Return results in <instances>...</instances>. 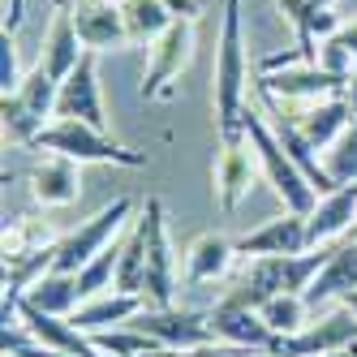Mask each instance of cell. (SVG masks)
Segmentation results:
<instances>
[{
    "instance_id": "1",
    "label": "cell",
    "mask_w": 357,
    "mask_h": 357,
    "mask_svg": "<svg viewBox=\"0 0 357 357\" xmlns=\"http://www.w3.org/2000/svg\"><path fill=\"white\" fill-rule=\"evenodd\" d=\"M245 82H250V56H245V31H241V0H224L220 47H215V86H211L220 142L245 138V130H241V116L250 108Z\"/></svg>"
},
{
    "instance_id": "2",
    "label": "cell",
    "mask_w": 357,
    "mask_h": 357,
    "mask_svg": "<svg viewBox=\"0 0 357 357\" xmlns=\"http://www.w3.org/2000/svg\"><path fill=\"white\" fill-rule=\"evenodd\" d=\"M331 250H305V254H271V259H250L241 280L224 293L228 305H245V310H263L280 293H301L314 284V275L327 267Z\"/></svg>"
},
{
    "instance_id": "3",
    "label": "cell",
    "mask_w": 357,
    "mask_h": 357,
    "mask_svg": "<svg viewBox=\"0 0 357 357\" xmlns=\"http://www.w3.org/2000/svg\"><path fill=\"white\" fill-rule=\"evenodd\" d=\"M241 130H245V138H250V146H254V155H259V172L267 176V185L275 190V198L284 202V211L310 215L314 202H319V190L305 181V172L289 160V151H284V142L275 138V130L267 125V116H263L259 108H245Z\"/></svg>"
},
{
    "instance_id": "4",
    "label": "cell",
    "mask_w": 357,
    "mask_h": 357,
    "mask_svg": "<svg viewBox=\"0 0 357 357\" xmlns=\"http://www.w3.org/2000/svg\"><path fill=\"white\" fill-rule=\"evenodd\" d=\"M56 95L61 82L43 65L26 69V78L13 95H0V125L13 146H35V138L56 121Z\"/></svg>"
},
{
    "instance_id": "5",
    "label": "cell",
    "mask_w": 357,
    "mask_h": 357,
    "mask_svg": "<svg viewBox=\"0 0 357 357\" xmlns=\"http://www.w3.org/2000/svg\"><path fill=\"white\" fill-rule=\"evenodd\" d=\"M35 146L47 151V155H65L73 164H116V168H142L146 164L142 151L121 146L116 138H108L104 130H91L82 121H52L35 138Z\"/></svg>"
},
{
    "instance_id": "6",
    "label": "cell",
    "mask_w": 357,
    "mask_h": 357,
    "mask_svg": "<svg viewBox=\"0 0 357 357\" xmlns=\"http://www.w3.org/2000/svg\"><path fill=\"white\" fill-rule=\"evenodd\" d=\"M138 237H142V254H146V301L151 305H172L176 293V250L168 237V211L160 194H146L138 202Z\"/></svg>"
},
{
    "instance_id": "7",
    "label": "cell",
    "mask_w": 357,
    "mask_h": 357,
    "mask_svg": "<svg viewBox=\"0 0 357 357\" xmlns=\"http://www.w3.org/2000/svg\"><path fill=\"white\" fill-rule=\"evenodd\" d=\"M134 207H138L134 198H112L108 207H99L86 224H78L73 233H65V237L52 245V271L78 275L99 250H108V245L121 237V228H125V220L134 215Z\"/></svg>"
},
{
    "instance_id": "8",
    "label": "cell",
    "mask_w": 357,
    "mask_h": 357,
    "mask_svg": "<svg viewBox=\"0 0 357 357\" xmlns=\"http://www.w3.org/2000/svg\"><path fill=\"white\" fill-rule=\"evenodd\" d=\"M138 331H146L160 349H176V353H198V349H211L215 340V327L211 314H198V310H172V305H142V310L130 319Z\"/></svg>"
},
{
    "instance_id": "9",
    "label": "cell",
    "mask_w": 357,
    "mask_h": 357,
    "mask_svg": "<svg viewBox=\"0 0 357 357\" xmlns=\"http://www.w3.org/2000/svg\"><path fill=\"white\" fill-rule=\"evenodd\" d=\"M194 26H198V22L176 17L172 26H168L155 43H151V61H146L142 86H138L142 99H168V95L176 91L181 73H185L190 61H194Z\"/></svg>"
},
{
    "instance_id": "10",
    "label": "cell",
    "mask_w": 357,
    "mask_h": 357,
    "mask_svg": "<svg viewBox=\"0 0 357 357\" xmlns=\"http://www.w3.org/2000/svg\"><path fill=\"white\" fill-rule=\"evenodd\" d=\"M344 86H349L344 73H331V69L310 65V61L271 69V73L259 78V91L284 99V104H319V99H336V95H344Z\"/></svg>"
},
{
    "instance_id": "11",
    "label": "cell",
    "mask_w": 357,
    "mask_h": 357,
    "mask_svg": "<svg viewBox=\"0 0 357 357\" xmlns=\"http://www.w3.org/2000/svg\"><path fill=\"white\" fill-rule=\"evenodd\" d=\"M357 344V314L353 310H331L314 323H305L301 331H293V336H280L275 340V357H331V353H340Z\"/></svg>"
},
{
    "instance_id": "12",
    "label": "cell",
    "mask_w": 357,
    "mask_h": 357,
    "mask_svg": "<svg viewBox=\"0 0 357 357\" xmlns=\"http://www.w3.org/2000/svg\"><path fill=\"white\" fill-rule=\"evenodd\" d=\"M254 172H259V155H254L250 138H228V142H220L211 194H215V207L224 215H233L241 202H245V194L254 185Z\"/></svg>"
},
{
    "instance_id": "13",
    "label": "cell",
    "mask_w": 357,
    "mask_h": 357,
    "mask_svg": "<svg viewBox=\"0 0 357 357\" xmlns=\"http://www.w3.org/2000/svg\"><path fill=\"white\" fill-rule=\"evenodd\" d=\"M56 121H82V125H91V130H104V134H108L104 95H99V73H95V52H86L82 65L61 82Z\"/></svg>"
},
{
    "instance_id": "14",
    "label": "cell",
    "mask_w": 357,
    "mask_h": 357,
    "mask_svg": "<svg viewBox=\"0 0 357 357\" xmlns=\"http://www.w3.org/2000/svg\"><path fill=\"white\" fill-rule=\"evenodd\" d=\"M69 17L78 26V39L86 52H112V47H130L121 0H78L69 5Z\"/></svg>"
},
{
    "instance_id": "15",
    "label": "cell",
    "mask_w": 357,
    "mask_h": 357,
    "mask_svg": "<svg viewBox=\"0 0 357 357\" xmlns=\"http://www.w3.org/2000/svg\"><path fill=\"white\" fill-rule=\"evenodd\" d=\"M310 250V224H305V215H275L267 220L263 228H254V233L237 237V254H245V259H271V254H305Z\"/></svg>"
},
{
    "instance_id": "16",
    "label": "cell",
    "mask_w": 357,
    "mask_h": 357,
    "mask_svg": "<svg viewBox=\"0 0 357 357\" xmlns=\"http://www.w3.org/2000/svg\"><path fill=\"white\" fill-rule=\"evenodd\" d=\"M211 327H215V340L228 349H241V353H271L275 349V331L263 323L259 310H245V305L220 301L211 310Z\"/></svg>"
},
{
    "instance_id": "17",
    "label": "cell",
    "mask_w": 357,
    "mask_h": 357,
    "mask_svg": "<svg viewBox=\"0 0 357 357\" xmlns=\"http://www.w3.org/2000/svg\"><path fill=\"white\" fill-rule=\"evenodd\" d=\"M17 327L26 331L31 340L47 344V349H61V353H69V357H104V353L95 349V340L86 336V331H78L69 319H56V314L35 310L31 301L17 305Z\"/></svg>"
},
{
    "instance_id": "18",
    "label": "cell",
    "mask_w": 357,
    "mask_h": 357,
    "mask_svg": "<svg viewBox=\"0 0 357 357\" xmlns=\"http://www.w3.org/2000/svg\"><path fill=\"white\" fill-rule=\"evenodd\" d=\"M82 164H73L65 155H47L31 168V194L39 207H73L82 198Z\"/></svg>"
},
{
    "instance_id": "19",
    "label": "cell",
    "mask_w": 357,
    "mask_h": 357,
    "mask_svg": "<svg viewBox=\"0 0 357 357\" xmlns=\"http://www.w3.org/2000/svg\"><path fill=\"white\" fill-rule=\"evenodd\" d=\"M233 259H237V241H228L224 233H198L185 245L181 280H185V284H215L220 275H228Z\"/></svg>"
},
{
    "instance_id": "20",
    "label": "cell",
    "mask_w": 357,
    "mask_h": 357,
    "mask_svg": "<svg viewBox=\"0 0 357 357\" xmlns=\"http://www.w3.org/2000/svg\"><path fill=\"white\" fill-rule=\"evenodd\" d=\"M357 220V185H340L314 202V211L305 215L310 224V250H323L327 241H336L340 233H349Z\"/></svg>"
},
{
    "instance_id": "21",
    "label": "cell",
    "mask_w": 357,
    "mask_h": 357,
    "mask_svg": "<svg viewBox=\"0 0 357 357\" xmlns=\"http://www.w3.org/2000/svg\"><path fill=\"white\" fill-rule=\"evenodd\" d=\"M86 47L78 39V26H73L69 9H52V26H47V39H43V52H39V65L52 73L56 82H65L73 69L82 65Z\"/></svg>"
},
{
    "instance_id": "22",
    "label": "cell",
    "mask_w": 357,
    "mask_h": 357,
    "mask_svg": "<svg viewBox=\"0 0 357 357\" xmlns=\"http://www.w3.org/2000/svg\"><path fill=\"white\" fill-rule=\"evenodd\" d=\"M297 121V130L305 134V142H310L314 151H327L331 142H336L344 130H349V121L357 116L349 108V99L336 95V99H319V104H305L301 112H289Z\"/></svg>"
},
{
    "instance_id": "23",
    "label": "cell",
    "mask_w": 357,
    "mask_h": 357,
    "mask_svg": "<svg viewBox=\"0 0 357 357\" xmlns=\"http://www.w3.org/2000/svg\"><path fill=\"white\" fill-rule=\"evenodd\" d=\"M353 289H357V237L331 250L327 267L314 275V284L305 289V301H310V310H319L323 301H344Z\"/></svg>"
},
{
    "instance_id": "24",
    "label": "cell",
    "mask_w": 357,
    "mask_h": 357,
    "mask_svg": "<svg viewBox=\"0 0 357 357\" xmlns=\"http://www.w3.org/2000/svg\"><path fill=\"white\" fill-rule=\"evenodd\" d=\"M142 305H151V301H146V297H130V293H116V289H112V293H99V297L82 301L78 310L69 314V323L78 327V331H86V336H91V331L125 327V323H130V319L142 310Z\"/></svg>"
},
{
    "instance_id": "25",
    "label": "cell",
    "mask_w": 357,
    "mask_h": 357,
    "mask_svg": "<svg viewBox=\"0 0 357 357\" xmlns=\"http://www.w3.org/2000/svg\"><path fill=\"white\" fill-rule=\"evenodd\" d=\"M22 301H31L35 310L43 314H56V319H69L73 310L82 305V289H78V275H69V271H47L39 275L35 284L22 293Z\"/></svg>"
},
{
    "instance_id": "26",
    "label": "cell",
    "mask_w": 357,
    "mask_h": 357,
    "mask_svg": "<svg viewBox=\"0 0 357 357\" xmlns=\"http://www.w3.org/2000/svg\"><path fill=\"white\" fill-rule=\"evenodd\" d=\"M121 13H125V31H130V43L151 47L168 26H172V13L164 0H121Z\"/></svg>"
},
{
    "instance_id": "27",
    "label": "cell",
    "mask_w": 357,
    "mask_h": 357,
    "mask_svg": "<svg viewBox=\"0 0 357 357\" xmlns=\"http://www.w3.org/2000/svg\"><path fill=\"white\" fill-rule=\"evenodd\" d=\"M116 293H130V297H146V254H142V237L138 228L121 237V267H116Z\"/></svg>"
},
{
    "instance_id": "28",
    "label": "cell",
    "mask_w": 357,
    "mask_h": 357,
    "mask_svg": "<svg viewBox=\"0 0 357 357\" xmlns=\"http://www.w3.org/2000/svg\"><path fill=\"white\" fill-rule=\"evenodd\" d=\"M263 323L275 331V340L280 336H293V331H301L305 323H310V301H305L301 293H280L263 305Z\"/></svg>"
},
{
    "instance_id": "29",
    "label": "cell",
    "mask_w": 357,
    "mask_h": 357,
    "mask_svg": "<svg viewBox=\"0 0 357 357\" xmlns=\"http://www.w3.org/2000/svg\"><path fill=\"white\" fill-rule=\"evenodd\" d=\"M56 241L61 237L47 233V224L17 215L13 224H5V263H17V259H26V254H35V250H47V245H56Z\"/></svg>"
},
{
    "instance_id": "30",
    "label": "cell",
    "mask_w": 357,
    "mask_h": 357,
    "mask_svg": "<svg viewBox=\"0 0 357 357\" xmlns=\"http://www.w3.org/2000/svg\"><path fill=\"white\" fill-rule=\"evenodd\" d=\"M91 340L95 349L104 353V357H146V353H155L160 344L146 336V331H138L134 323H125V327H108V331H91Z\"/></svg>"
},
{
    "instance_id": "31",
    "label": "cell",
    "mask_w": 357,
    "mask_h": 357,
    "mask_svg": "<svg viewBox=\"0 0 357 357\" xmlns=\"http://www.w3.org/2000/svg\"><path fill=\"white\" fill-rule=\"evenodd\" d=\"M116 267H121V237H116L108 250H99L95 259L78 271L82 301H91V297H99V293H112V284H116Z\"/></svg>"
},
{
    "instance_id": "32",
    "label": "cell",
    "mask_w": 357,
    "mask_h": 357,
    "mask_svg": "<svg viewBox=\"0 0 357 357\" xmlns=\"http://www.w3.org/2000/svg\"><path fill=\"white\" fill-rule=\"evenodd\" d=\"M323 168H327L331 181H336V190L357 185V116L349 121V130L323 151Z\"/></svg>"
},
{
    "instance_id": "33",
    "label": "cell",
    "mask_w": 357,
    "mask_h": 357,
    "mask_svg": "<svg viewBox=\"0 0 357 357\" xmlns=\"http://www.w3.org/2000/svg\"><path fill=\"white\" fill-rule=\"evenodd\" d=\"M280 13H284V22L293 26V35H297V52L310 61V65H319V31H314V17H319V9L314 5H305V0H280Z\"/></svg>"
},
{
    "instance_id": "34",
    "label": "cell",
    "mask_w": 357,
    "mask_h": 357,
    "mask_svg": "<svg viewBox=\"0 0 357 357\" xmlns=\"http://www.w3.org/2000/svg\"><path fill=\"white\" fill-rule=\"evenodd\" d=\"M319 65L323 69H331V73H353V65H357V17L353 22H344V26L331 35V39H323V47H319Z\"/></svg>"
},
{
    "instance_id": "35",
    "label": "cell",
    "mask_w": 357,
    "mask_h": 357,
    "mask_svg": "<svg viewBox=\"0 0 357 357\" xmlns=\"http://www.w3.org/2000/svg\"><path fill=\"white\" fill-rule=\"evenodd\" d=\"M0 349H5V357H69L61 349H47L39 340H31L22 327H5V336H0Z\"/></svg>"
},
{
    "instance_id": "36",
    "label": "cell",
    "mask_w": 357,
    "mask_h": 357,
    "mask_svg": "<svg viewBox=\"0 0 357 357\" xmlns=\"http://www.w3.org/2000/svg\"><path fill=\"white\" fill-rule=\"evenodd\" d=\"M22 61H17V43L13 35H0V95H13L22 86Z\"/></svg>"
},
{
    "instance_id": "37",
    "label": "cell",
    "mask_w": 357,
    "mask_h": 357,
    "mask_svg": "<svg viewBox=\"0 0 357 357\" xmlns=\"http://www.w3.org/2000/svg\"><path fill=\"white\" fill-rule=\"evenodd\" d=\"M172 17H185V22H198L202 17V0H164Z\"/></svg>"
},
{
    "instance_id": "38",
    "label": "cell",
    "mask_w": 357,
    "mask_h": 357,
    "mask_svg": "<svg viewBox=\"0 0 357 357\" xmlns=\"http://www.w3.org/2000/svg\"><path fill=\"white\" fill-rule=\"evenodd\" d=\"M22 17H26V0H5V35H17Z\"/></svg>"
},
{
    "instance_id": "39",
    "label": "cell",
    "mask_w": 357,
    "mask_h": 357,
    "mask_svg": "<svg viewBox=\"0 0 357 357\" xmlns=\"http://www.w3.org/2000/svg\"><path fill=\"white\" fill-rule=\"evenodd\" d=\"M194 357H245L241 349H228V344H211V349H198Z\"/></svg>"
},
{
    "instance_id": "40",
    "label": "cell",
    "mask_w": 357,
    "mask_h": 357,
    "mask_svg": "<svg viewBox=\"0 0 357 357\" xmlns=\"http://www.w3.org/2000/svg\"><path fill=\"white\" fill-rule=\"evenodd\" d=\"M344 99H349V108L357 112V65H353V73H349V86H344Z\"/></svg>"
},
{
    "instance_id": "41",
    "label": "cell",
    "mask_w": 357,
    "mask_h": 357,
    "mask_svg": "<svg viewBox=\"0 0 357 357\" xmlns=\"http://www.w3.org/2000/svg\"><path fill=\"white\" fill-rule=\"evenodd\" d=\"M340 305H344V310H353V314H357V289H353V293H349V297H344Z\"/></svg>"
},
{
    "instance_id": "42",
    "label": "cell",
    "mask_w": 357,
    "mask_h": 357,
    "mask_svg": "<svg viewBox=\"0 0 357 357\" xmlns=\"http://www.w3.org/2000/svg\"><path fill=\"white\" fill-rule=\"evenodd\" d=\"M305 5H314V9H331L336 0H305Z\"/></svg>"
},
{
    "instance_id": "43",
    "label": "cell",
    "mask_w": 357,
    "mask_h": 357,
    "mask_svg": "<svg viewBox=\"0 0 357 357\" xmlns=\"http://www.w3.org/2000/svg\"><path fill=\"white\" fill-rule=\"evenodd\" d=\"M331 357H357V344H349V349H340V353H331Z\"/></svg>"
},
{
    "instance_id": "44",
    "label": "cell",
    "mask_w": 357,
    "mask_h": 357,
    "mask_svg": "<svg viewBox=\"0 0 357 357\" xmlns=\"http://www.w3.org/2000/svg\"><path fill=\"white\" fill-rule=\"evenodd\" d=\"M69 5H78V0H52V9H69Z\"/></svg>"
},
{
    "instance_id": "45",
    "label": "cell",
    "mask_w": 357,
    "mask_h": 357,
    "mask_svg": "<svg viewBox=\"0 0 357 357\" xmlns=\"http://www.w3.org/2000/svg\"><path fill=\"white\" fill-rule=\"evenodd\" d=\"M245 357H275V353H245Z\"/></svg>"
},
{
    "instance_id": "46",
    "label": "cell",
    "mask_w": 357,
    "mask_h": 357,
    "mask_svg": "<svg viewBox=\"0 0 357 357\" xmlns=\"http://www.w3.org/2000/svg\"><path fill=\"white\" fill-rule=\"evenodd\" d=\"M190 357H194V353H190Z\"/></svg>"
}]
</instances>
